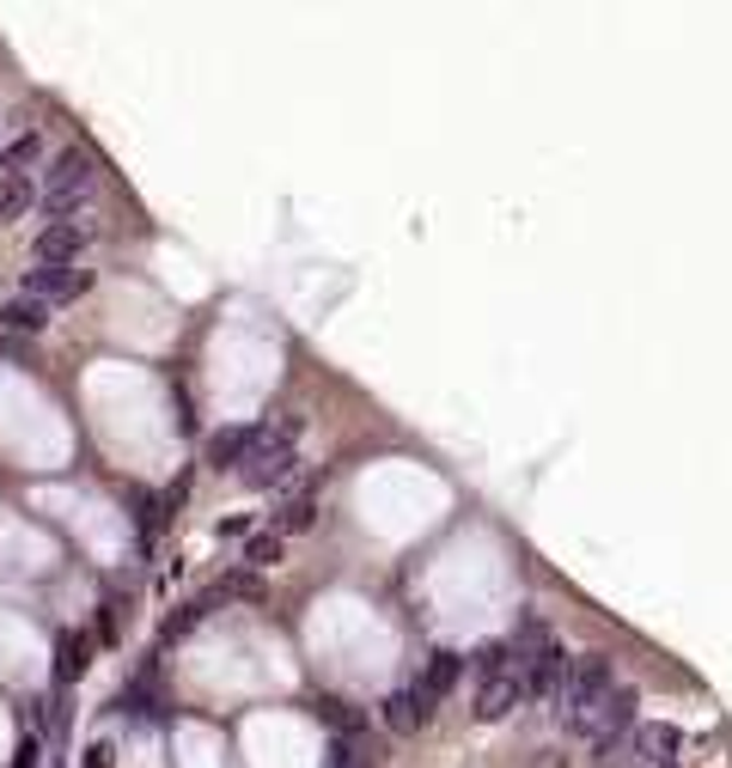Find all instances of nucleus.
<instances>
[{"mask_svg": "<svg viewBox=\"0 0 732 768\" xmlns=\"http://www.w3.org/2000/svg\"><path fill=\"white\" fill-rule=\"evenodd\" d=\"M629 720H635V695L617 690V683H605L598 695H586L580 707H568V714H561V726H568L574 738H586L593 751H598V744H610V738H623Z\"/></svg>", "mask_w": 732, "mask_h": 768, "instance_id": "obj_1", "label": "nucleus"}, {"mask_svg": "<svg viewBox=\"0 0 732 768\" xmlns=\"http://www.w3.org/2000/svg\"><path fill=\"white\" fill-rule=\"evenodd\" d=\"M92 184H98L92 159L67 147V153H55V165H49V177H44V189H37V196H44V208L55 220H79V208L92 201Z\"/></svg>", "mask_w": 732, "mask_h": 768, "instance_id": "obj_2", "label": "nucleus"}, {"mask_svg": "<svg viewBox=\"0 0 732 768\" xmlns=\"http://www.w3.org/2000/svg\"><path fill=\"white\" fill-rule=\"evenodd\" d=\"M92 287V269H49V262H37V269H25V281H18V299H37V306H67V299H79V293Z\"/></svg>", "mask_w": 732, "mask_h": 768, "instance_id": "obj_3", "label": "nucleus"}, {"mask_svg": "<svg viewBox=\"0 0 732 768\" xmlns=\"http://www.w3.org/2000/svg\"><path fill=\"white\" fill-rule=\"evenodd\" d=\"M513 707H525V677L513 671V665H500V671H483L476 677V720L483 726H500V720H513Z\"/></svg>", "mask_w": 732, "mask_h": 768, "instance_id": "obj_4", "label": "nucleus"}, {"mask_svg": "<svg viewBox=\"0 0 732 768\" xmlns=\"http://www.w3.org/2000/svg\"><path fill=\"white\" fill-rule=\"evenodd\" d=\"M86 245H92V226H86V220H49V226L37 232L32 257L49 262V269H74V262L86 257Z\"/></svg>", "mask_w": 732, "mask_h": 768, "instance_id": "obj_5", "label": "nucleus"}, {"mask_svg": "<svg viewBox=\"0 0 732 768\" xmlns=\"http://www.w3.org/2000/svg\"><path fill=\"white\" fill-rule=\"evenodd\" d=\"M379 707H385V726H390V732H421V726L434 720L439 702L421 690V683H404V690H390Z\"/></svg>", "mask_w": 732, "mask_h": 768, "instance_id": "obj_6", "label": "nucleus"}, {"mask_svg": "<svg viewBox=\"0 0 732 768\" xmlns=\"http://www.w3.org/2000/svg\"><path fill=\"white\" fill-rule=\"evenodd\" d=\"M257 439H263V421H250V428H220L214 439H208V463H214V470H238V463L257 451Z\"/></svg>", "mask_w": 732, "mask_h": 768, "instance_id": "obj_7", "label": "nucleus"}, {"mask_svg": "<svg viewBox=\"0 0 732 768\" xmlns=\"http://www.w3.org/2000/svg\"><path fill=\"white\" fill-rule=\"evenodd\" d=\"M32 201H37V184L25 177V171H0V226H13Z\"/></svg>", "mask_w": 732, "mask_h": 768, "instance_id": "obj_8", "label": "nucleus"}, {"mask_svg": "<svg viewBox=\"0 0 732 768\" xmlns=\"http://www.w3.org/2000/svg\"><path fill=\"white\" fill-rule=\"evenodd\" d=\"M458 671H464V659H458V653H434V659H427V671H421L415 683L439 702V695H446V690L458 683Z\"/></svg>", "mask_w": 732, "mask_h": 768, "instance_id": "obj_9", "label": "nucleus"}, {"mask_svg": "<svg viewBox=\"0 0 732 768\" xmlns=\"http://www.w3.org/2000/svg\"><path fill=\"white\" fill-rule=\"evenodd\" d=\"M0 323L37 336V330H49V306H37V299H7V306H0Z\"/></svg>", "mask_w": 732, "mask_h": 768, "instance_id": "obj_10", "label": "nucleus"}, {"mask_svg": "<svg viewBox=\"0 0 732 768\" xmlns=\"http://www.w3.org/2000/svg\"><path fill=\"white\" fill-rule=\"evenodd\" d=\"M312 519H318V494H299V500H287V507L275 512V537H294V531H306Z\"/></svg>", "mask_w": 732, "mask_h": 768, "instance_id": "obj_11", "label": "nucleus"}, {"mask_svg": "<svg viewBox=\"0 0 732 768\" xmlns=\"http://www.w3.org/2000/svg\"><path fill=\"white\" fill-rule=\"evenodd\" d=\"M86 671V634H67L62 641V659H55V683H67V677Z\"/></svg>", "mask_w": 732, "mask_h": 768, "instance_id": "obj_12", "label": "nucleus"}, {"mask_svg": "<svg viewBox=\"0 0 732 768\" xmlns=\"http://www.w3.org/2000/svg\"><path fill=\"white\" fill-rule=\"evenodd\" d=\"M245 561H250V568H275V561H281V537H275V531L250 537V543H245Z\"/></svg>", "mask_w": 732, "mask_h": 768, "instance_id": "obj_13", "label": "nucleus"}, {"mask_svg": "<svg viewBox=\"0 0 732 768\" xmlns=\"http://www.w3.org/2000/svg\"><path fill=\"white\" fill-rule=\"evenodd\" d=\"M37 153H44V140H37V135H18L13 147H0V171H7V165H13V171H18V165H32Z\"/></svg>", "mask_w": 732, "mask_h": 768, "instance_id": "obj_14", "label": "nucleus"}, {"mask_svg": "<svg viewBox=\"0 0 732 768\" xmlns=\"http://www.w3.org/2000/svg\"><path fill=\"white\" fill-rule=\"evenodd\" d=\"M86 768H110V744H92V756H86Z\"/></svg>", "mask_w": 732, "mask_h": 768, "instance_id": "obj_15", "label": "nucleus"}]
</instances>
